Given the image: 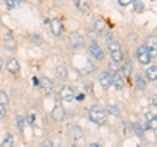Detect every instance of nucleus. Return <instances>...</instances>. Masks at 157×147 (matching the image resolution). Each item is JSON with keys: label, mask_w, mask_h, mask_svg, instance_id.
Returning <instances> with one entry per match:
<instances>
[{"label": "nucleus", "mask_w": 157, "mask_h": 147, "mask_svg": "<svg viewBox=\"0 0 157 147\" xmlns=\"http://www.w3.org/2000/svg\"><path fill=\"white\" fill-rule=\"evenodd\" d=\"M33 84H34V85H39V84H41V83H39V80L37 79V77H36V76H34V77H33Z\"/></svg>", "instance_id": "nucleus-37"}, {"label": "nucleus", "mask_w": 157, "mask_h": 147, "mask_svg": "<svg viewBox=\"0 0 157 147\" xmlns=\"http://www.w3.org/2000/svg\"><path fill=\"white\" fill-rule=\"evenodd\" d=\"M145 75L151 81L157 80V67L156 66H149L145 71Z\"/></svg>", "instance_id": "nucleus-14"}, {"label": "nucleus", "mask_w": 157, "mask_h": 147, "mask_svg": "<svg viewBox=\"0 0 157 147\" xmlns=\"http://www.w3.org/2000/svg\"><path fill=\"white\" fill-rule=\"evenodd\" d=\"M0 102H2V104H6V105L9 102V97L4 91H0Z\"/></svg>", "instance_id": "nucleus-29"}, {"label": "nucleus", "mask_w": 157, "mask_h": 147, "mask_svg": "<svg viewBox=\"0 0 157 147\" xmlns=\"http://www.w3.org/2000/svg\"><path fill=\"white\" fill-rule=\"evenodd\" d=\"M90 146H92V147H100L101 145H98V143H93V145H90Z\"/></svg>", "instance_id": "nucleus-40"}, {"label": "nucleus", "mask_w": 157, "mask_h": 147, "mask_svg": "<svg viewBox=\"0 0 157 147\" xmlns=\"http://www.w3.org/2000/svg\"><path fill=\"white\" fill-rule=\"evenodd\" d=\"M51 116H52V118L55 121H63V120H64L66 110H64V108H63V105L56 104L55 106H54V109L51 112Z\"/></svg>", "instance_id": "nucleus-7"}, {"label": "nucleus", "mask_w": 157, "mask_h": 147, "mask_svg": "<svg viewBox=\"0 0 157 147\" xmlns=\"http://www.w3.org/2000/svg\"><path fill=\"white\" fill-rule=\"evenodd\" d=\"M42 146H47V147H51L52 143H51V141H43L42 142Z\"/></svg>", "instance_id": "nucleus-36"}, {"label": "nucleus", "mask_w": 157, "mask_h": 147, "mask_svg": "<svg viewBox=\"0 0 157 147\" xmlns=\"http://www.w3.org/2000/svg\"><path fill=\"white\" fill-rule=\"evenodd\" d=\"M60 97L64 101H72L73 99H75V92H73V89L71 87H68V85H64L60 89Z\"/></svg>", "instance_id": "nucleus-10"}, {"label": "nucleus", "mask_w": 157, "mask_h": 147, "mask_svg": "<svg viewBox=\"0 0 157 147\" xmlns=\"http://www.w3.org/2000/svg\"><path fill=\"white\" fill-rule=\"evenodd\" d=\"M132 3H134V9L136 12H143L144 11V4L141 0H132Z\"/></svg>", "instance_id": "nucleus-23"}, {"label": "nucleus", "mask_w": 157, "mask_h": 147, "mask_svg": "<svg viewBox=\"0 0 157 147\" xmlns=\"http://www.w3.org/2000/svg\"><path fill=\"white\" fill-rule=\"evenodd\" d=\"M7 70L11 74H18L20 72V63L16 58H11L7 62Z\"/></svg>", "instance_id": "nucleus-11"}, {"label": "nucleus", "mask_w": 157, "mask_h": 147, "mask_svg": "<svg viewBox=\"0 0 157 147\" xmlns=\"http://www.w3.org/2000/svg\"><path fill=\"white\" fill-rule=\"evenodd\" d=\"M94 29H96L97 33L104 32V29H105V22L102 21V20H97V21H96V25H94Z\"/></svg>", "instance_id": "nucleus-24"}, {"label": "nucleus", "mask_w": 157, "mask_h": 147, "mask_svg": "<svg viewBox=\"0 0 157 147\" xmlns=\"http://www.w3.org/2000/svg\"><path fill=\"white\" fill-rule=\"evenodd\" d=\"M14 143V138H13V135L11 133H7L6 137H4V139H3V145L4 146H13Z\"/></svg>", "instance_id": "nucleus-22"}, {"label": "nucleus", "mask_w": 157, "mask_h": 147, "mask_svg": "<svg viewBox=\"0 0 157 147\" xmlns=\"http://www.w3.org/2000/svg\"><path fill=\"white\" fill-rule=\"evenodd\" d=\"M2 67H3V61H2V58H0V70H2Z\"/></svg>", "instance_id": "nucleus-41"}, {"label": "nucleus", "mask_w": 157, "mask_h": 147, "mask_svg": "<svg viewBox=\"0 0 157 147\" xmlns=\"http://www.w3.org/2000/svg\"><path fill=\"white\" fill-rule=\"evenodd\" d=\"M136 57H137V61H139L140 65L147 66L149 65L151 61H152V57L148 51V49L145 47V45H140L137 47V51H136Z\"/></svg>", "instance_id": "nucleus-2"}, {"label": "nucleus", "mask_w": 157, "mask_h": 147, "mask_svg": "<svg viewBox=\"0 0 157 147\" xmlns=\"http://www.w3.org/2000/svg\"><path fill=\"white\" fill-rule=\"evenodd\" d=\"M106 112L107 113H110V114H113L114 117H119L121 116V110H119V108H118L117 105H114V104H109L106 106Z\"/></svg>", "instance_id": "nucleus-19"}, {"label": "nucleus", "mask_w": 157, "mask_h": 147, "mask_svg": "<svg viewBox=\"0 0 157 147\" xmlns=\"http://www.w3.org/2000/svg\"><path fill=\"white\" fill-rule=\"evenodd\" d=\"M16 121H17V126H18V129L21 130V131H24V127H25V125H26V121L24 120L21 116H18L17 118H16Z\"/></svg>", "instance_id": "nucleus-26"}, {"label": "nucleus", "mask_w": 157, "mask_h": 147, "mask_svg": "<svg viewBox=\"0 0 157 147\" xmlns=\"http://www.w3.org/2000/svg\"><path fill=\"white\" fill-rule=\"evenodd\" d=\"M6 2V6L8 7V9H13L18 6V0H4Z\"/></svg>", "instance_id": "nucleus-27"}, {"label": "nucleus", "mask_w": 157, "mask_h": 147, "mask_svg": "<svg viewBox=\"0 0 157 147\" xmlns=\"http://www.w3.org/2000/svg\"><path fill=\"white\" fill-rule=\"evenodd\" d=\"M56 77L60 80H67L68 77V70L64 66H59L56 68Z\"/></svg>", "instance_id": "nucleus-16"}, {"label": "nucleus", "mask_w": 157, "mask_h": 147, "mask_svg": "<svg viewBox=\"0 0 157 147\" xmlns=\"http://www.w3.org/2000/svg\"><path fill=\"white\" fill-rule=\"evenodd\" d=\"M68 137L73 141H78L84 137V131L80 126H72L70 130H68Z\"/></svg>", "instance_id": "nucleus-9"}, {"label": "nucleus", "mask_w": 157, "mask_h": 147, "mask_svg": "<svg viewBox=\"0 0 157 147\" xmlns=\"http://www.w3.org/2000/svg\"><path fill=\"white\" fill-rule=\"evenodd\" d=\"M89 120L97 125H105L107 121V112L100 105H93L89 110Z\"/></svg>", "instance_id": "nucleus-1"}, {"label": "nucleus", "mask_w": 157, "mask_h": 147, "mask_svg": "<svg viewBox=\"0 0 157 147\" xmlns=\"http://www.w3.org/2000/svg\"><path fill=\"white\" fill-rule=\"evenodd\" d=\"M152 101H153V105L157 108V95H156V96H153V99H152Z\"/></svg>", "instance_id": "nucleus-38"}, {"label": "nucleus", "mask_w": 157, "mask_h": 147, "mask_svg": "<svg viewBox=\"0 0 157 147\" xmlns=\"http://www.w3.org/2000/svg\"><path fill=\"white\" fill-rule=\"evenodd\" d=\"M113 84L115 85L117 89H123V87H124V81H123V77L121 76V74L115 71L114 74H113Z\"/></svg>", "instance_id": "nucleus-12"}, {"label": "nucleus", "mask_w": 157, "mask_h": 147, "mask_svg": "<svg viewBox=\"0 0 157 147\" xmlns=\"http://www.w3.org/2000/svg\"><path fill=\"white\" fill-rule=\"evenodd\" d=\"M4 47H6L8 51H14L17 47V42L14 41L13 38H8V40L4 41Z\"/></svg>", "instance_id": "nucleus-18"}, {"label": "nucleus", "mask_w": 157, "mask_h": 147, "mask_svg": "<svg viewBox=\"0 0 157 147\" xmlns=\"http://www.w3.org/2000/svg\"><path fill=\"white\" fill-rule=\"evenodd\" d=\"M109 67H110V70L113 71V72H115V71H118V62H115V61H113L110 65H109Z\"/></svg>", "instance_id": "nucleus-33"}, {"label": "nucleus", "mask_w": 157, "mask_h": 147, "mask_svg": "<svg viewBox=\"0 0 157 147\" xmlns=\"http://www.w3.org/2000/svg\"><path fill=\"white\" fill-rule=\"evenodd\" d=\"M156 117H157V116H156Z\"/></svg>", "instance_id": "nucleus-42"}, {"label": "nucleus", "mask_w": 157, "mask_h": 147, "mask_svg": "<svg viewBox=\"0 0 157 147\" xmlns=\"http://www.w3.org/2000/svg\"><path fill=\"white\" fill-rule=\"evenodd\" d=\"M145 47L148 49L152 58L157 57V37L156 36H148L145 38Z\"/></svg>", "instance_id": "nucleus-3"}, {"label": "nucleus", "mask_w": 157, "mask_h": 147, "mask_svg": "<svg viewBox=\"0 0 157 147\" xmlns=\"http://www.w3.org/2000/svg\"><path fill=\"white\" fill-rule=\"evenodd\" d=\"M134 130H135V133H136L137 137H143L144 131H143V127H141L140 124H134Z\"/></svg>", "instance_id": "nucleus-28"}, {"label": "nucleus", "mask_w": 157, "mask_h": 147, "mask_svg": "<svg viewBox=\"0 0 157 147\" xmlns=\"http://www.w3.org/2000/svg\"><path fill=\"white\" fill-rule=\"evenodd\" d=\"M50 25H51V30L55 36H60V34L63 33V30H64V26H63L62 21L59 20L58 17L52 18V20L50 21Z\"/></svg>", "instance_id": "nucleus-8"}, {"label": "nucleus", "mask_w": 157, "mask_h": 147, "mask_svg": "<svg viewBox=\"0 0 157 147\" xmlns=\"http://www.w3.org/2000/svg\"><path fill=\"white\" fill-rule=\"evenodd\" d=\"M118 3H119V6H122V7H127L128 4L132 3V0H118Z\"/></svg>", "instance_id": "nucleus-34"}, {"label": "nucleus", "mask_w": 157, "mask_h": 147, "mask_svg": "<svg viewBox=\"0 0 157 147\" xmlns=\"http://www.w3.org/2000/svg\"><path fill=\"white\" fill-rule=\"evenodd\" d=\"M110 54H111L113 61H115L118 63H121L122 59H123V53H122V49H119V50H113V51H110Z\"/></svg>", "instance_id": "nucleus-21"}, {"label": "nucleus", "mask_w": 157, "mask_h": 147, "mask_svg": "<svg viewBox=\"0 0 157 147\" xmlns=\"http://www.w3.org/2000/svg\"><path fill=\"white\" fill-rule=\"evenodd\" d=\"M135 85H136L137 89H140V91L145 89V87H147L145 79L140 75V74H137V75H135Z\"/></svg>", "instance_id": "nucleus-15"}, {"label": "nucleus", "mask_w": 157, "mask_h": 147, "mask_svg": "<svg viewBox=\"0 0 157 147\" xmlns=\"http://www.w3.org/2000/svg\"><path fill=\"white\" fill-rule=\"evenodd\" d=\"M7 116V109H6V104H2L0 102V118Z\"/></svg>", "instance_id": "nucleus-32"}, {"label": "nucleus", "mask_w": 157, "mask_h": 147, "mask_svg": "<svg viewBox=\"0 0 157 147\" xmlns=\"http://www.w3.org/2000/svg\"><path fill=\"white\" fill-rule=\"evenodd\" d=\"M26 122H28L29 125H33V124H34V114H30V116H29V117H28V120H26Z\"/></svg>", "instance_id": "nucleus-35"}, {"label": "nucleus", "mask_w": 157, "mask_h": 147, "mask_svg": "<svg viewBox=\"0 0 157 147\" xmlns=\"http://www.w3.org/2000/svg\"><path fill=\"white\" fill-rule=\"evenodd\" d=\"M89 53L92 54V57L94 58L96 61H102V59L105 58V54H104V51H102V49L100 47V45H97L96 42L90 43V46H89Z\"/></svg>", "instance_id": "nucleus-4"}, {"label": "nucleus", "mask_w": 157, "mask_h": 147, "mask_svg": "<svg viewBox=\"0 0 157 147\" xmlns=\"http://www.w3.org/2000/svg\"><path fill=\"white\" fill-rule=\"evenodd\" d=\"M84 71H85L86 74H92L93 71H94V65H93L90 61H88L86 65H85V67H84Z\"/></svg>", "instance_id": "nucleus-30"}, {"label": "nucleus", "mask_w": 157, "mask_h": 147, "mask_svg": "<svg viewBox=\"0 0 157 147\" xmlns=\"http://www.w3.org/2000/svg\"><path fill=\"white\" fill-rule=\"evenodd\" d=\"M75 4H76V7L82 12H85V11L89 9V2H88V0H75Z\"/></svg>", "instance_id": "nucleus-20"}, {"label": "nucleus", "mask_w": 157, "mask_h": 147, "mask_svg": "<svg viewBox=\"0 0 157 147\" xmlns=\"http://www.w3.org/2000/svg\"><path fill=\"white\" fill-rule=\"evenodd\" d=\"M41 85L43 87V89H45L47 93H51V92L54 91V83L51 81V79H48V77H42Z\"/></svg>", "instance_id": "nucleus-13"}, {"label": "nucleus", "mask_w": 157, "mask_h": 147, "mask_svg": "<svg viewBox=\"0 0 157 147\" xmlns=\"http://www.w3.org/2000/svg\"><path fill=\"white\" fill-rule=\"evenodd\" d=\"M107 46H109V50H110V51H113V50H119V49H122V47H121V43L117 42V41L109 42V43H107Z\"/></svg>", "instance_id": "nucleus-25"}, {"label": "nucleus", "mask_w": 157, "mask_h": 147, "mask_svg": "<svg viewBox=\"0 0 157 147\" xmlns=\"http://www.w3.org/2000/svg\"><path fill=\"white\" fill-rule=\"evenodd\" d=\"M148 125H149V129L152 130H157V117H153L148 121Z\"/></svg>", "instance_id": "nucleus-31"}, {"label": "nucleus", "mask_w": 157, "mask_h": 147, "mask_svg": "<svg viewBox=\"0 0 157 147\" xmlns=\"http://www.w3.org/2000/svg\"><path fill=\"white\" fill-rule=\"evenodd\" d=\"M70 43L72 45V47L78 49V47H82L84 46V38H82L81 34H78L77 32H72L70 34Z\"/></svg>", "instance_id": "nucleus-5"}, {"label": "nucleus", "mask_w": 157, "mask_h": 147, "mask_svg": "<svg viewBox=\"0 0 157 147\" xmlns=\"http://www.w3.org/2000/svg\"><path fill=\"white\" fill-rule=\"evenodd\" d=\"M147 118H148V121H149L151 118H153V116H152L151 113H147Z\"/></svg>", "instance_id": "nucleus-39"}, {"label": "nucleus", "mask_w": 157, "mask_h": 147, "mask_svg": "<svg viewBox=\"0 0 157 147\" xmlns=\"http://www.w3.org/2000/svg\"><path fill=\"white\" fill-rule=\"evenodd\" d=\"M98 80H100V84H101V87L104 88V89H109V88L113 85V77L110 76V74L106 72V71H102L100 74Z\"/></svg>", "instance_id": "nucleus-6"}, {"label": "nucleus", "mask_w": 157, "mask_h": 147, "mask_svg": "<svg viewBox=\"0 0 157 147\" xmlns=\"http://www.w3.org/2000/svg\"><path fill=\"white\" fill-rule=\"evenodd\" d=\"M122 72H123V75L130 77L131 74H132V63L131 61H126L123 63V66H122Z\"/></svg>", "instance_id": "nucleus-17"}]
</instances>
